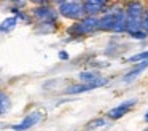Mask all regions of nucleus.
I'll list each match as a JSON object with an SVG mask.
<instances>
[{
	"label": "nucleus",
	"instance_id": "20e7f679",
	"mask_svg": "<svg viewBox=\"0 0 148 131\" xmlns=\"http://www.w3.org/2000/svg\"><path fill=\"white\" fill-rule=\"evenodd\" d=\"M56 6H58L59 16L69 19V21L77 22L86 16L83 0H59V2H56Z\"/></svg>",
	"mask_w": 148,
	"mask_h": 131
},
{
	"label": "nucleus",
	"instance_id": "dca6fc26",
	"mask_svg": "<svg viewBox=\"0 0 148 131\" xmlns=\"http://www.w3.org/2000/svg\"><path fill=\"white\" fill-rule=\"evenodd\" d=\"M58 30V24H37L38 34H53Z\"/></svg>",
	"mask_w": 148,
	"mask_h": 131
},
{
	"label": "nucleus",
	"instance_id": "6e6552de",
	"mask_svg": "<svg viewBox=\"0 0 148 131\" xmlns=\"http://www.w3.org/2000/svg\"><path fill=\"white\" fill-rule=\"evenodd\" d=\"M112 3L113 2H108V0H83L84 13H86V16L99 18L112 6Z\"/></svg>",
	"mask_w": 148,
	"mask_h": 131
},
{
	"label": "nucleus",
	"instance_id": "f257e3e1",
	"mask_svg": "<svg viewBox=\"0 0 148 131\" xmlns=\"http://www.w3.org/2000/svg\"><path fill=\"white\" fill-rule=\"evenodd\" d=\"M99 32L126 35L124 3H112V6L102 16H99Z\"/></svg>",
	"mask_w": 148,
	"mask_h": 131
},
{
	"label": "nucleus",
	"instance_id": "6ab92c4d",
	"mask_svg": "<svg viewBox=\"0 0 148 131\" xmlns=\"http://www.w3.org/2000/svg\"><path fill=\"white\" fill-rule=\"evenodd\" d=\"M142 29L148 34V5L145 8V13H143V21H142Z\"/></svg>",
	"mask_w": 148,
	"mask_h": 131
},
{
	"label": "nucleus",
	"instance_id": "2eb2a0df",
	"mask_svg": "<svg viewBox=\"0 0 148 131\" xmlns=\"http://www.w3.org/2000/svg\"><path fill=\"white\" fill-rule=\"evenodd\" d=\"M11 109V99L3 89H0V115L8 114Z\"/></svg>",
	"mask_w": 148,
	"mask_h": 131
},
{
	"label": "nucleus",
	"instance_id": "0eeeda50",
	"mask_svg": "<svg viewBox=\"0 0 148 131\" xmlns=\"http://www.w3.org/2000/svg\"><path fill=\"white\" fill-rule=\"evenodd\" d=\"M138 99L137 98H129V99H124V101H121L119 104H116L115 107H112L108 112L105 114V117L108 118L110 121H116L119 120V118L126 117V115L129 114V112L132 110V109L137 105Z\"/></svg>",
	"mask_w": 148,
	"mask_h": 131
},
{
	"label": "nucleus",
	"instance_id": "9b49d317",
	"mask_svg": "<svg viewBox=\"0 0 148 131\" xmlns=\"http://www.w3.org/2000/svg\"><path fill=\"white\" fill-rule=\"evenodd\" d=\"M110 123H112V121H110L105 115H103V117H96L84 125L83 131H99V130H102V128L110 126Z\"/></svg>",
	"mask_w": 148,
	"mask_h": 131
},
{
	"label": "nucleus",
	"instance_id": "423d86ee",
	"mask_svg": "<svg viewBox=\"0 0 148 131\" xmlns=\"http://www.w3.org/2000/svg\"><path fill=\"white\" fill-rule=\"evenodd\" d=\"M78 82L91 86L92 89H99V88H103V86L108 85L110 78L105 77L97 69H86V70H81L78 73Z\"/></svg>",
	"mask_w": 148,
	"mask_h": 131
},
{
	"label": "nucleus",
	"instance_id": "a211bd4d",
	"mask_svg": "<svg viewBox=\"0 0 148 131\" xmlns=\"http://www.w3.org/2000/svg\"><path fill=\"white\" fill-rule=\"evenodd\" d=\"M10 11L13 13V16L18 19V21H19V19H21V21H26V22L29 21V16H27L26 13H24L23 10L19 8V6H14V5H13V6L10 8Z\"/></svg>",
	"mask_w": 148,
	"mask_h": 131
},
{
	"label": "nucleus",
	"instance_id": "1a4fd4ad",
	"mask_svg": "<svg viewBox=\"0 0 148 131\" xmlns=\"http://www.w3.org/2000/svg\"><path fill=\"white\" fill-rule=\"evenodd\" d=\"M42 120H43V114L40 110L29 112L19 123L11 125V130L13 131H27V130H30V128H34L35 125H38Z\"/></svg>",
	"mask_w": 148,
	"mask_h": 131
},
{
	"label": "nucleus",
	"instance_id": "9d476101",
	"mask_svg": "<svg viewBox=\"0 0 148 131\" xmlns=\"http://www.w3.org/2000/svg\"><path fill=\"white\" fill-rule=\"evenodd\" d=\"M148 69V62H138V64H134L131 66V69L126 70V73L121 77V82L123 83H132Z\"/></svg>",
	"mask_w": 148,
	"mask_h": 131
},
{
	"label": "nucleus",
	"instance_id": "f03ea898",
	"mask_svg": "<svg viewBox=\"0 0 148 131\" xmlns=\"http://www.w3.org/2000/svg\"><path fill=\"white\" fill-rule=\"evenodd\" d=\"M143 2L132 0V2H124V11H126V35L132 34L135 30L142 29V21H143V13H145Z\"/></svg>",
	"mask_w": 148,
	"mask_h": 131
},
{
	"label": "nucleus",
	"instance_id": "39448f33",
	"mask_svg": "<svg viewBox=\"0 0 148 131\" xmlns=\"http://www.w3.org/2000/svg\"><path fill=\"white\" fill-rule=\"evenodd\" d=\"M32 16L37 19V24H58L59 21L58 8H53L49 2H38L32 10Z\"/></svg>",
	"mask_w": 148,
	"mask_h": 131
},
{
	"label": "nucleus",
	"instance_id": "4468645a",
	"mask_svg": "<svg viewBox=\"0 0 148 131\" xmlns=\"http://www.w3.org/2000/svg\"><path fill=\"white\" fill-rule=\"evenodd\" d=\"M124 62L131 64V66L138 64V62H148V50H143V51H138V53L131 54L129 58L124 59Z\"/></svg>",
	"mask_w": 148,
	"mask_h": 131
},
{
	"label": "nucleus",
	"instance_id": "aec40b11",
	"mask_svg": "<svg viewBox=\"0 0 148 131\" xmlns=\"http://www.w3.org/2000/svg\"><path fill=\"white\" fill-rule=\"evenodd\" d=\"M69 58H70V56H69L67 51H64V50L59 51V59H61V61H69Z\"/></svg>",
	"mask_w": 148,
	"mask_h": 131
},
{
	"label": "nucleus",
	"instance_id": "f3484780",
	"mask_svg": "<svg viewBox=\"0 0 148 131\" xmlns=\"http://www.w3.org/2000/svg\"><path fill=\"white\" fill-rule=\"evenodd\" d=\"M127 37L131 38V40H135V42H145L148 38V34L143 29H140V30H135V32H132V34H127Z\"/></svg>",
	"mask_w": 148,
	"mask_h": 131
},
{
	"label": "nucleus",
	"instance_id": "ddd939ff",
	"mask_svg": "<svg viewBox=\"0 0 148 131\" xmlns=\"http://www.w3.org/2000/svg\"><path fill=\"white\" fill-rule=\"evenodd\" d=\"M16 26H18V19L14 16H8L0 22V34H10L11 30L16 29Z\"/></svg>",
	"mask_w": 148,
	"mask_h": 131
},
{
	"label": "nucleus",
	"instance_id": "f8f14e48",
	"mask_svg": "<svg viewBox=\"0 0 148 131\" xmlns=\"http://www.w3.org/2000/svg\"><path fill=\"white\" fill-rule=\"evenodd\" d=\"M89 91H92V88H91V86H88V85H84V83H80V82L72 83V85H69L67 88L64 89L65 94H70V96L83 94V93H89Z\"/></svg>",
	"mask_w": 148,
	"mask_h": 131
},
{
	"label": "nucleus",
	"instance_id": "412c9836",
	"mask_svg": "<svg viewBox=\"0 0 148 131\" xmlns=\"http://www.w3.org/2000/svg\"><path fill=\"white\" fill-rule=\"evenodd\" d=\"M143 121H145V123H148V110L145 112V115H143Z\"/></svg>",
	"mask_w": 148,
	"mask_h": 131
},
{
	"label": "nucleus",
	"instance_id": "7ed1b4c3",
	"mask_svg": "<svg viewBox=\"0 0 148 131\" xmlns=\"http://www.w3.org/2000/svg\"><path fill=\"white\" fill-rule=\"evenodd\" d=\"M69 37L72 38H86L99 32V18L96 16H84L77 22H72L65 29Z\"/></svg>",
	"mask_w": 148,
	"mask_h": 131
}]
</instances>
